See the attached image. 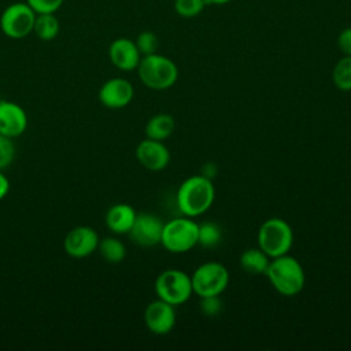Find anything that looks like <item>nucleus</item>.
I'll return each instance as SVG.
<instances>
[{
  "mask_svg": "<svg viewBox=\"0 0 351 351\" xmlns=\"http://www.w3.org/2000/svg\"><path fill=\"white\" fill-rule=\"evenodd\" d=\"M154 287L158 298L173 306L185 303L193 293L191 276L178 269L162 271L156 277Z\"/></svg>",
  "mask_w": 351,
  "mask_h": 351,
  "instance_id": "obj_6",
  "label": "nucleus"
},
{
  "mask_svg": "<svg viewBox=\"0 0 351 351\" xmlns=\"http://www.w3.org/2000/svg\"><path fill=\"white\" fill-rule=\"evenodd\" d=\"M269 262H270V258L259 247L248 248V250L243 251L240 255L241 269L251 276L265 274L267 270Z\"/></svg>",
  "mask_w": 351,
  "mask_h": 351,
  "instance_id": "obj_17",
  "label": "nucleus"
},
{
  "mask_svg": "<svg viewBox=\"0 0 351 351\" xmlns=\"http://www.w3.org/2000/svg\"><path fill=\"white\" fill-rule=\"evenodd\" d=\"M207 5L206 0H174V10L181 18H195L197 16L204 7Z\"/></svg>",
  "mask_w": 351,
  "mask_h": 351,
  "instance_id": "obj_23",
  "label": "nucleus"
},
{
  "mask_svg": "<svg viewBox=\"0 0 351 351\" xmlns=\"http://www.w3.org/2000/svg\"><path fill=\"white\" fill-rule=\"evenodd\" d=\"M97 250L101 258L108 263H119L126 256L125 244L117 237H104L99 241Z\"/></svg>",
  "mask_w": 351,
  "mask_h": 351,
  "instance_id": "obj_20",
  "label": "nucleus"
},
{
  "mask_svg": "<svg viewBox=\"0 0 351 351\" xmlns=\"http://www.w3.org/2000/svg\"><path fill=\"white\" fill-rule=\"evenodd\" d=\"M215 188L206 176H192L186 178L177 191V206L185 217H199L214 203Z\"/></svg>",
  "mask_w": 351,
  "mask_h": 351,
  "instance_id": "obj_1",
  "label": "nucleus"
},
{
  "mask_svg": "<svg viewBox=\"0 0 351 351\" xmlns=\"http://www.w3.org/2000/svg\"><path fill=\"white\" fill-rule=\"evenodd\" d=\"M332 80L337 89L351 90V56L344 55L333 67Z\"/></svg>",
  "mask_w": 351,
  "mask_h": 351,
  "instance_id": "obj_22",
  "label": "nucleus"
},
{
  "mask_svg": "<svg viewBox=\"0 0 351 351\" xmlns=\"http://www.w3.org/2000/svg\"><path fill=\"white\" fill-rule=\"evenodd\" d=\"M163 225L165 223L159 217L149 213H141L136 215L133 226L128 234L130 240L140 247H155L160 244Z\"/></svg>",
  "mask_w": 351,
  "mask_h": 351,
  "instance_id": "obj_9",
  "label": "nucleus"
},
{
  "mask_svg": "<svg viewBox=\"0 0 351 351\" xmlns=\"http://www.w3.org/2000/svg\"><path fill=\"white\" fill-rule=\"evenodd\" d=\"M222 240V228L217 222L206 221L199 223L197 244L204 248H214Z\"/></svg>",
  "mask_w": 351,
  "mask_h": 351,
  "instance_id": "obj_21",
  "label": "nucleus"
},
{
  "mask_svg": "<svg viewBox=\"0 0 351 351\" xmlns=\"http://www.w3.org/2000/svg\"><path fill=\"white\" fill-rule=\"evenodd\" d=\"M64 0H26L36 14H53L56 12Z\"/></svg>",
  "mask_w": 351,
  "mask_h": 351,
  "instance_id": "obj_27",
  "label": "nucleus"
},
{
  "mask_svg": "<svg viewBox=\"0 0 351 351\" xmlns=\"http://www.w3.org/2000/svg\"><path fill=\"white\" fill-rule=\"evenodd\" d=\"M8 191H10V181L4 176L3 170H0V202L7 196Z\"/></svg>",
  "mask_w": 351,
  "mask_h": 351,
  "instance_id": "obj_29",
  "label": "nucleus"
},
{
  "mask_svg": "<svg viewBox=\"0 0 351 351\" xmlns=\"http://www.w3.org/2000/svg\"><path fill=\"white\" fill-rule=\"evenodd\" d=\"M136 158L145 169L151 171H160L167 167L170 162V152L162 141L147 137L138 143L136 148Z\"/></svg>",
  "mask_w": 351,
  "mask_h": 351,
  "instance_id": "obj_13",
  "label": "nucleus"
},
{
  "mask_svg": "<svg viewBox=\"0 0 351 351\" xmlns=\"http://www.w3.org/2000/svg\"><path fill=\"white\" fill-rule=\"evenodd\" d=\"M27 128V115L25 110L8 100H0V133L15 138L25 133Z\"/></svg>",
  "mask_w": 351,
  "mask_h": 351,
  "instance_id": "obj_15",
  "label": "nucleus"
},
{
  "mask_svg": "<svg viewBox=\"0 0 351 351\" xmlns=\"http://www.w3.org/2000/svg\"><path fill=\"white\" fill-rule=\"evenodd\" d=\"M108 58L117 69L122 71H132L137 69L141 60V53L133 40L119 37L110 44Z\"/></svg>",
  "mask_w": 351,
  "mask_h": 351,
  "instance_id": "obj_14",
  "label": "nucleus"
},
{
  "mask_svg": "<svg viewBox=\"0 0 351 351\" xmlns=\"http://www.w3.org/2000/svg\"><path fill=\"white\" fill-rule=\"evenodd\" d=\"M134 96L133 85L125 78H110L107 80L101 88L99 89V100L100 103L110 108L118 110L126 107Z\"/></svg>",
  "mask_w": 351,
  "mask_h": 351,
  "instance_id": "obj_12",
  "label": "nucleus"
},
{
  "mask_svg": "<svg viewBox=\"0 0 351 351\" xmlns=\"http://www.w3.org/2000/svg\"><path fill=\"white\" fill-rule=\"evenodd\" d=\"M199 223L191 217L170 219L163 225L160 244L173 254H182L197 245Z\"/></svg>",
  "mask_w": 351,
  "mask_h": 351,
  "instance_id": "obj_5",
  "label": "nucleus"
},
{
  "mask_svg": "<svg viewBox=\"0 0 351 351\" xmlns=\"http://www.w3.org/2000/svg\"><path fill=\"white\" fill-rule=\"evenodd\" d=\"M136 45L141 53V56H145V55H151V53H155L158 47H159V40H158V36L154 33V32H149V30H144L141 32L137 38H136Z\"/></svg>",
  "mask_w": 351,
  "mask_h": 351,
  "instance_id": "obj_24",
  "label": "nucleus"
},
{
  "mask_svg": "<svg viewBox=\"0 0 351 351\" xmlns=\"http://www.w3.org/2000/svg\"><path fill=\"white\" fill-rule=\"evenodd\" d=\"M174 132V118L169 114H156L145 125V136L152 140L163 141Z\"/></svg>",
  "mask_w": 351,
  "mask_h": 351,
  "instance_id": "obj_18",
  "label": "nucleus"
},
{
  "mask_svg": "<svg viewBox=\"0 0 351 351\" xmlns=\"http://www.w3.org/2000/svg\"><path fill=\"white\" fill-rule=\"evenodd\" d=\"M36 15L27 3H12L4 8L0 16V29L10 38H23L33 32Z\"/></svg>",
  "mask_w": 351,
  "mask_h": 351,
  "instance_id": "obj_8",
  "label": "nucleus"
},
{
  "mask_svg": "<svg viewBox=\"0 0 351 351\" xmlns=\"http://www.w3.org/2000/svg\"><path fill=\"white\" fill-rule=\"evenodd\" d=\"M140 81L149 89L165 90L171 88L178 78L177 64L167 56L151 53L141 56L137 66Z\"/></svg>",
  "mask_w": 351,
  "mask_h": 351,
  "instance_id": "obj_3",
  "label": "nucleus"
},
{
  "mask_svg": "<svg viewBox=\"0 0 351 351\" xmlns=\"http://www.w3.org/2000/svg\"><path fill=\"white\" fill-rule=\"evenodd\" d=\"M199 307H200L202 314H204L206 317H215V315H218L221 308H222V302L219 299V295L200 298Z\"/></svg>",
  "mask_w": 351,
  "mask_h": 351,
  "instance_id": "obj_26",
  "label": "nucleus"
},
{
  "mask_svg": "<svg viewBox=\"0 0 351 351\" xmlns=\"http://www.w3.org/2000/svg\"><path fill=\"white\" fill-rule=\"evenodd\" d=\"M59 21L53 14H37L33 32L43 41H51L59 34Z\"/></svg>",
  "mask_w": 351,
  "mask_h": 351,
  "instance_id": "obj_19",
  "label": "nucleus"
},
{
  "mask_svg": "<svg viewBox=\"0 0 351 351\" xmlns=\"http://www.w3.org/2000/svg\"><path fill=\"white\" fill-rule=\"evenodd\" d=\"M192 289L199 298L221 295L229 282V271L219 262L202 263L191 276Z\"/></svg>",
  "mask_w": 351,
  "mask_h": 351,
  "instance_id": "obj_7",
  "label": "nucleus"
},
{
  "mask_svg": "<svg viewBox=\"0 0 351 351\" xmlns=\"http://www.w3.org/2000/svg\"><path fill=\"white\" fill-rule=\"evenodd\" d=\"M144 322L149 332L159 336L167 335L176 325L174 306L158 298L145 307Z\"/></svg>",
  "mask_w": 351,
  "mask_h": 351,
  "instance_id": "obj_11",
  "label": "nucleus"
},
{
  "mask_svg": "<svg viewBox=\"0 0 351 351\" xmlns=\"http://www.w3.org/2000/svg\"><path fill=\"white\" fill-rule=\"evenodd\" d=\"M232 0H206L207 4H214V5H222V4H226Z\"/></svg>",
  "mask_w": 351,
  "mask_h": 351,
  "instance_id": "obj_30",
  "label": "nucleus"
},
{
  "mask_svg": "<svg viewBox=\"0 0 351 351\" xmlns=\"http://www.w3.org/2000/svg\"><path fill=\"white\" fill-rule=\"evenodd\" d=\"M293 244L291 225L281 218L266 219L258 230V247L271 259L289 252Z\"/></svg>",
  "mask_w": 351,
  "mask_h": 351,
  "instance_id": "obj_4",
  "label": "nucleus"
},
{
  "mask_svg": "<svg viewBox=\"0 0 351 351\" xmlns=\"http://www.w3.org/2000/svg\"><path fill=\"white\" fill-rule=\"evenodd\" d=\"M337 45L344 55L351 56V27H346L337 37Z\"/></svg>",
  "mask_w": 351,
  "mask_h": 351,
  "instance_id": "obj_28",
  "label": "nucleus"
},
{
  "mask_svg": "<svg viewBox=\"0 0 351 351\" xmlns=\"http://www.w3.org/2000/svg\"><path fill=\"white\" fill-rule=\"evenodd\" d=\"M137 213L126 203H118L111 206L104 217L106 226L115 234H126L133 226Z\"/></svg>",
  "mask_w": 351,
  "mask_h": 351,
  "instance_id": "obj_16",
  "label": "nucleus"
},
{
  "mask_svg": "<svg viewBox=\"0 0 351 351\" xmlns=\"http://www.w3.org/2000/svg\"><path fill=\"white\" fill-rule=\"evenodd\" d=\"M99 234L90 226H75L64 237L63 247L69 256L82 259L92 255L99 245Z\"/></svg>",
  "mask_w": 351,
  "mask_h": 351,
  "instance_id": "obj_10",
  "label": "nucleus"
},
{
  "mask_svg": "<svg viewBox=\"0 0 351 351\" xmlns=\"http://www.w3.org/2000/svg\"><path fill=\"white\" fill-rule=\"evenodd\" d=\"M265 274L273 288L284 296L298 295L303 289L306 281L300 262L288 254L271 258Z\"/></svg>",
  "mask_w": 351,
  "mask_h": 351,
  "instance_id": "obj_2",
  "label": "nucleus"
},
{
  "mask_svg": "<svg viewBox=\"0 0 351 351\" xmlns=\"http://www.w3.org/2000/svg\"><path fill=\"white\" fill-rule=\"evenodd\" d=\"M15 158V145L12 138L0 133V170L7 169Z\"/></svg>",
  "mask_w": 351,
  "mask_h": 351,
  "instance_id": "obj_25",
  "label": "nucleus"
}]
</instances>
